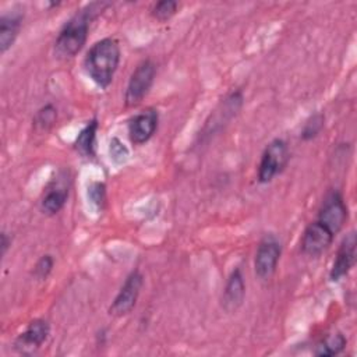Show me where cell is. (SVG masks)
I'll use <instances>...</instances> for the list:
<instances>
[{
  "mask_svg": "<svg viewBox=\"0 0 357 357\" xmlns=\"http://www.w3.org/2000/svg\"><path fill=\"white\" fill-rule=\"evenodd\" d=\"M109 3L93 1L77 11L61 28L54 42V53L60 59L74 57L85 45L91 21L95 20Z\"/></svg>",
  "mask_w": 357,
  "mask_h": 357,
  "instance_id": "cell-1",
  "label": "cell"
},
{
  "mask_svg": "<svg viewBox=\"0 0 357 357\" xmlns=\"http://www.w3.org/2000/svg\"><path fill=\"white\" fill-rule=\"evenodd\" d=\"M120 63V46L113 38L95 42L86 52L84 67L88 77L100 88H107Z\"/></svg>",
  "mask_w": 357,
  "mask_h": 357,
  "instance_id": "cell-2",
  "label": "cell"
},
{
  "mask_svg": "<svg viewBox=\"0 0 357 357\" xmlns=\"http://www.w3.org/2000/svg\"><path fill=\"white\" fill-rule=\"evenodd\" d=\"M287 160V144L280 138H275L273 141H271L261 156V162L258 166V181L261 184L269 183L276 174H279L284 169Z\"/></svg>",
  "mask_w": 357,
  "mask_h": 357,
  "instance_id": "cell-3",
  "label": "cell"
},
{
  "mask_svg": "<svg viewBox=\"0 0 357 357\" xmlns=\"http://www.w3.org/2000/svg\"><path fill=\"white\" fill-rule=\"evenodd\" d=\"M156 75V66L152 60H142L132 71L127 89H126V106H137L149 92Z\"/></svg>",
  "mask_w": 357,
  "mask_h": 357,
  "instance_id": "cell-4",
  "label": "cell"
},
{
  "mask_svg": "<svg viewBox=\"0 0 357 357\" xmlns=\"http://www.w3.org/2000/svg\"><path fill=\"white\" fill-rule=\"evenodd\" d=\"M280 254H282L280 243L273 236H265L259 241L255 252V259H254L255 275L262 280L269 279L276 271Z\"/></svg>",
  "mask_w": 357,
  "mask_h": 357,
  "instance_id": "cell-5",
  "label": "cell"
},
{
  "mask_svg": "<svg viewBox=\"0 0 357 357\" xmlns=\"http://www.w3.org/2000/svg\"><path fill=\"white\" fill-rule=\"evenodd\" d=\"M144 284V276L141 275L139 271H132L126 282L123 283L121 289L119 290L117 296L114 297L110 308H109V314L113 317H123L126 314H128L139 296V291L142 289Z\"/></svg>",
  "mask_w": 357,
  "mask_h": 357,
  "instance_id": "cell-6",
  "label": "cell"
},
{
  "mask_svg": "<svg viewBox=\"0 0 357 357\" xmlns=\"http://www.w3.org/2000/svg\"><path fill=\"white\" fill-rule=\"evenodd\" d=\"M317 220L328 227L333 234H337L347 220V206L340 192L331 191L319 209Z\"/></svg>",
  "mask_w": 357,
  "mask_h": 357,
  "instance_id": "cell-7",
  "label": "cell"
},
{
  "mask_svg": "<svg viewBox=\"0 0 357 357\" xmlns=\"http://www.w3.org/2000/svg\"><path fill=\"white\" fill-rule=\"evenodd\" d=\"M335 234L318 220L311 222L301 237V251L308 257L321 255L333 241Z\"/></svg>",
  "mask_w": 357,
  "mask_h": 357,
  "instance_id": "cell-8",
  "label": "cell"
},
{
  "mask_svg": "<svg viewBox=\"0 0 357 357\" xmlns=\"http://www.w3.org/2000/svg\"><path fill=\"white\" fill-rule=\"evenodd\" d=\"M49 332L50 326L47 321L40 318L33 319L28 324L26 329L15 339L14 347L21 354H32L43 344V342L49 336Z\"/></svg>",
  "mask_w": 357,
  "mask_h": 357,
  "instance_id": "cell-9",
  "label": "cell"
},
{
  "mask_svg": "<svg viewBox=\"0 0 357 357\" xmlns=\"http://www.w3.org/2000/svg\"><path fill=\"white\" fill-rule=\"evenodd\" d=\"M158 112L152 107L132 116L128 121V135L131 142L135 145H142L149 141L158 128Z\"/></svg>",
  "mask_w": 357,
  "mask_h": 357,
  "instance_id": "cell-10",
  "label": "cell"
},
{
  "mask_svg": "<svg viewBox=\"0 0 357 357\" xmlns=\"http://www.w3.org/2000/svg\"><path fill=\"white\" fill-rule=\"evenodd\" d=\"M356 245H357L356 233L350 231L340 243V247L337 250L332 269L329 272V279L332 282L340 280L353 268V265L356 262Z\"/></svg>",
  "mask_w": 357,
  "mask_h": 357,
  "instance_id": "cell-11",
  "label": "cell"
},
{
  "mask_svg": "<svg viewBox=\"0 0 357 357\" xmlns=\"http://www.w3.org/2000/svg\"><path fill=\"white\" fill-rule=\"evenodd\" d=\"M24 20L22 8H13L0 17V53H6L15 42Z\"/></svg>",
  "mask_w": 357,
  "mask_h": 357,
  "instance_id": "cell-12",
  "label": "cell"
},
{
  "mask_svg": "<svg viewBox=\"0 0 357 357\" xmlns=\"http://www.w3.org/2000/svg\"><path fill=\"white\" fill-rule=\"evenodd\" d=\"M244 296H245V283H244V278L241 273L240 268H236L225 286V291H223V298H222V305L227 312H233L236 311L244 301Z\"/></svg>",
  "mask_w": 357,
  "mask_h": 357,
  "instance_id": "cell-13",
  "label": "cell"
},
{
  "mask_svg": "<svg viewBox=\"0 0 357 357\" xmlns=\"http://www.w3.org/2000/svg\"><path fill=\"white\" fill-rule=\"evenodd\" d=\"M99 124L96 119L88 121V124L78 132L75 138V149L84 156H93L95 155V145H96V132Z\"/></svg>",
  "mask_w": 357,
  "mask_h": 357,
  "instance_id": "cell-14",
  "label": "cell"
},
{
  "mask_svg": "<svg viewBox=\"0 0 357 357\" xmlns=\"http://www.w3.org/2000/svg\"><path fill=\"white\" fill-rule=\"evenodd\" d=\"M68 197V190L64 185H56L45 194V197L40 201V209L46 215H56L60 212L67 201Z\"/></svg>",
  "mask_w": 357,
  "mask_h": 357,
  "instance_id": "cell-15",
  "label": "cell"
},
{
  "mask_svg": "<svg viewBox=\"0 0 357 357\" xmlns=\"http://www.w3.org/2000/svg\"><path fill=\"white\" fill-rule=\"evenodd\" d=\"M344 346H346V337L340 332L331 333L317 343L314 354L324 356V357L335 356V354H339L344 349Z\"/></svg>",
  "mask_w": 357,
  "mask_h": 357,
  "instance_id": "cell-16",
  "label": "cell"
},
{
  "mask_svg": "<svg viewBox=\"0 0 357 357\" xmlns=\"http://www.w3.org/2000/svg\"><path fill=\"white\" fill-rule=\"evenodd\" d=\"M56 119H57L56 107L52 103H47L43 107H40L35 114L33 126L35 128H39V130H49L56 123Z\"/></svg>",
  "mask_w": 357,
  "mask_h": 357,
  "instance_id": "cell-17",
  "label": "cell"
},
{
  "mask_svg": "<svg viewBox=\"0 0 357 357\" xmlns=\"http://www.w3.org/2000/svg\"><path fill=\"white\" fill-rule=\"evenodd\" d=\"M324 123H325V117L322 113H315V114H311L304 126H303V130H301V138L304 141H310L312 138H315L324 128Z\"/></svg>",
  "mask_w": 357,
  "mask_h": 357,
  "instance_id": "cell-18",
  "label": "cell"
},
{
  "mask_svg": "<svg viewBox=\"0 0 357 357\" xmlns=\"http://www.w3.org/2000/svg\"><path fill=\"white\" fill-rule=\"evenodd\" d=\"M177 8H178L177 1L162 0V1H158L153 4V7L151 8V14L158 21H167L177 13Z\"/></svg>",
  "mask_w": 357,
  "mask_h": 357,
  "instance_id": "cell-19",
  "label": "cell"
},
{
  "mask_svg": "<svg viewBox=\"0 0 357 357\" xmlns=\"http://www.w3.org/2000/svg\"><path fill=\"white\" fill-rule=\"evenodd\" d=\"M53 265H54V259L50 254H46V255H42L38 262L35 264L33 266V276L38 279V280H43L46 279L52 269H53Z\"/></svg>",
  "mask_w": 357,
  "mask_h": 357,
  "instance_id": "cell-20",
  "label": "cell"
},
{
  "mask_svg": "<svg viewBox=\"0 0 357 357\" xmlns=\"http://www.w3.org/2000/svg\"><path fill=\"white\" fill-rule=\"evenodd\" d=\"M88 197L98 208H102L106 199V187L102 181H92L88 185Z\"/></svg>",
  "mask_w": 357,
  "mask_h": 357,
  "instance_id": "cell-21",
  "label": "cell"
},
{
  "mask_svg": "<svg viewBox=\"0 0 357 357\" xmlns=\"http://www.w3.org/2000/svg\"><path fill=\"white\" fill-rule=\"evenodd\" d=\"M109 151H110V158H112L116 163H124V162H127L128 155H130L127 146H126L117 137L112 138Z\"/></svg>",
  "mask_w": 357,
  "mask_h": 357,
  "instance_id": "cell-22",
  "label": "cell"
},
{
  "mask_svg": "<svg viewBox=\"0 0 357 357\" xmlns=\"http://www.w3.org/2000/svg\"><path fill=\"white\" fill-rule=\"evenodd\" d=\"M0 245H1V255H4L7 252V250H8V247L11 245V238L4 231L1 233V243H0Z\"/></svg>",
  "mask_w": 357,
  "mask_h": 357,
  "instance_id": "cell-23",
  "label": "cell"
}]
</instances>
